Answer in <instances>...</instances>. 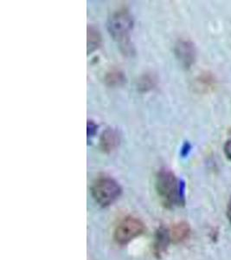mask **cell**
Segmentation results:
<instances>
[{"label": "cell", "mask_w": 231, "mask_h": 260, "mask_svg": "<svg viewBox=\"0 0 231 260\" xmlns=\"http://www.w3.org/2000/svg\"><path fill=\"white\" fill-rule=\"evenodd\" d=\"M156 190L164 205L167 207L184 203V183L170 169H162L156 176Z\"/></svg>", "instance_id": "cell-1"}, {"label": "cell", "mask_w": 231, "mask_h": 260, "mask_svg": "<svg viewBox=\"0 0 231 260\" xmlns=\"http://www.w3.org/2000/svg\"><path fill=\"white\" fill-rule=\"evenodd\" d=\"M134 28V18L127 9H121L113 12L108 18L107 30L114 41L122 47L128 48L131 32Z\"/></svg>", "instance_id": "cell-2"}, {"label": "cell", "mask_w": 231, "mask_h": 260, "mask_svg": "<svg viewBox=\"0 0 231 260\" xmlns=\"http://www.w3.org/2000/svg\"><path fill=\"white\" fill-rule=\"evenodd\" d=\"M95 202L101 207H108L114 203L122 193V187L113 178L101 176L95 180L91 188Z\"/></svg>", "instance_id": "cell-3"}, {"label": "cell", "mask_w": 231, "mask_h": 260, "mask_svg": "<svg viewBox=\"0 0 231 260\" xmlns=\"http://www.w3.org/2000/svg\"><path fill=\"white\" fill-rule=\"evenodd\" d=\"M145 232V225L135 217H126L119 222L113 233V239L118 245H125Z\"/></svg>", "instance_id": "cell-4"}, {"label": "cell", "mask_w": 231, "mask_h": 260, "mask_svg": "<svg viewBox=\"0 0 231 260\" xmlns=\"http://www.w3.org/2000/svg\"><path fill=\"white\" fill-rule=\"evenodd\" d=\"M174 53L178 62L185 69H190L197 58L195 45L188 39H180L176 43Z\"/></svg>", "instance_id": "cell-5"}, {"label": "cell", "mask_w": 231, "mask_h": 260, "mask_svg": "<svg viewBox=\"0 0 231 260\" xmlns=\"http://www.w3.org/2000/svg\"><path fill=\"white\" fill-rule=\"evenodd\" d=\"M121 142V136L118 129L114 127H107L101 134L100 138V148L104 153L109 154L118 148Z\"/></svg>", "instance_id": "cell-6"}, {"label": "cell", "mask_w": 231, "mask_h": 260, "mask_svg": "<svg viewBox=\"0 0 231 260\" xmlns=\"http://www.w3.org/2000/svg\"><path fill=\"white\" fill-rule=\"evenodd\" d=\"M171 241L172 240L170 237V231L163 226L159 228L155 234L153 245L154 254L158 257H160L162 255L165 254Z\"/></svg>", "instance_id": "cell-7"}, {"label": "cell", "mask_w": 231, "mask_h": 260, "mask_svg": "<svg viewBox=\"0 0 231 260\" xmlns=\"http://www.w3.org/2000/svg\"><path fill=\"white\" fill-rule=\"evenodd\" d=\"M170 231V237L172 242L178 244L186 240L190 234V228L186 222H178L172 225Z\"/></svg>", "instance_id": "cell-8"}, {"label": "cell", "mask_w": 231, "mask_h": 260, "mask_svg": "<svg viewBox=\"0 0 231 260\" xmlns=\"http://www.w3.org/2000/svg\"><path fill=\"white\" fill-rule=\"evenodd\" d=\"M101 45V36L96 27L89 25L88 27V52L92 53Z\"/></svg>", "instance_id": "cell-9"}, {"label": "cell", "mask_w": 231, "mask_h": 260, "mask_svg": "<svg viewBox=\"0 0 231 260\" xmlns=\"http://www.w3.org/2000/svg\"><path fill=\"white\" fill-rule=\"evenodd\" d=\"M105 82L108 86L122 85L126 82V77L122 71L112 70L106 75Z\"/></svg>", "instance_id": "cell-10"}, {"label": "cell", "mask_w": 231, "mask_h": 260, "mask_svg": "<svg viewBox=\"0 0 231 260\" xmlns=\"http://www.w3.org/2000/svg\"><path fill=\"white\" fill-rule=\"evenodd\" d=\"M154 86L153 78H151L149 76H145L144 78L141 79L140 83H139V89H142L144 91L147 89H151V87Z\"/></svg>", "instance_id": "cell-11"}, {"label": "cell", "mask_w": 231, "mask_h": 260, "mask_svg": "<svg viewBox=\"0 0 231 260\" xmlns=\"http://www.w3.org/2000/svg\"><path fill=\"white\" fill-rule=\"evenodd\" d=\"M98 126L96 123H95L93 121H88V125H87V135H88V138H92L95 136L96 131H97Z\"/></svg>", "instance_id": "cell-12"}, {"label": "cell", "mask_w": 231, "mask_h": 260, "mask_svg": "<svg viewBox=\"0 0 231 260\" xmlns=\"http://www.w3.org/2000/svg\"><path fill=\"white\" fill-rule=\"evenodd\" d=\"M223 150H224V154H225L226 157L231 161V139L228 140L225 142Z\"/></svg>", "instance_id": "cell-13"}, {"label": "cell", "mask_w": 231, "mask_h": 260, "mask_svg": "<svg viewBox=\"0 0 231 260\" xmlns=\"http://www.w3.org/2000/svg\"><path fill=\"white\" fill-rule=\"evenodd\" d=\"M190 149H191V145H190V143L189 142H185L184 145L182 146V148H181V154L183 155V156H186L189 154V153L190 152Z\"/></svg>", "instance_id": "cell-14"}, {"label": "cell", "mask_w": 231, "mask_h": 260, "mask_svg": "<svg viewBox=\"0 0 231 260\" xmlns=\"http://www.w3.org/2000/svg\"><path fill=\"white\" fill-rule=\"evenodd\" d=\"M227 217H228V221L231 224V198L228 201V207H227Z\"/></svg>", "instance_id": "cell-15"}]
</instances>
